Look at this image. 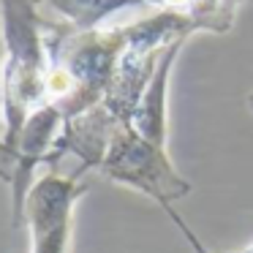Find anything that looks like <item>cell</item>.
I'll return each mask as SVG.
<instances>
[{
	"mask_svg": "<svg viewBox=\"0 0 253 253\" xmlns=\"http://www.w3.org/2000/svg\"><path fill=\"white\" fill-rule=\"evenodd\" d=\"M39 3L41 0H0V44H3L0 144H8L39 106L49 104L52 28H46Z\"/></svg>",
	"mask_w": 253,
	"mask_h": 253,
	"instance_id": "cell-1",
	"label": "cell"
},
{
	"mask_svg": "<svg viewBox=\"0 0 253 253\" xmlns=\"http://www.w3.org/2000/svg\"><path fill=\"white\" fill-rule=\"evenodd\" d=\"M98 171L117 185L144 193L164 210L174 207V202L193 191V185L171 164L169 150L144 139L131 126H120L115 131L98 164Z\"/></svg>",
	"mask_w": 253,
	"mask_h": 253,
	"instance_id": "cell-2",
	"label": "cell"
},
{
	"mask_svg": "<svg viewBox=\"0 0 253 253\" xmlns=\"http://www.w3.org/2000/svg\"><path fill=\"white\" fill-rule=\"evenodd\" d=\"M87 185L79 174L46 171L33 182L22 207V223L30 234V253H71L74 212Z\"/></svg>",
	"mask_w": 253,
	"mask_h": 253,
	"instance_id": "cell-3",
	"label": "cell"
},
{
	"mask_svg": "<svg viewBox=\"0 0 253 253\" xmlns=\"http://www.w3.org/2000/svg\"><path fill=\"white\" fill-rule=\"evenodd\" d=\"M185 41L188 39H180L166 46V52L161 55L158 66H155L153 79L147 82L136 109H133L131 123H128L136 133H142L144 139H150L155 144H164V147H166V139H169V82H171L177 55H180Z\"/></svg>",
	"mask_w": 253,
	"mask_h": 253,
	"instance_id": "cell-4",
	"label": "cell"
},
{
	"mask_svg": "<svg viewBox=\"0 0 253 253\" xmlns=\"http://www.w3.org/2000/svg\"><path fill=\"white\" fill-rule=\"evenodd\" d=\"M44 3L71 30L87 33V30H98L115 14L128 11L133 6H144L150 0H44Z\"/></svg>",
	"mask_w": 253,
	"mask_h": 253,
	"instance_id": "cell-5",
	"label": "cell"
},
{
	"mask_svg": "<svg viewBox=\"0 0 253 253\" xmlns=\"http://www.w3.org/2000/svg\"><path fill=\"white\" fill-rule=\"evenodd\" d=\"M164 212H166V215H169V218H171V223H174V226H177V229H180V234H182V237H185V242H188V245H191V251H193V253H215V251H210V248H207V245H204V242H202V240H199V234H196V231H193V229H191V226H188V220H185V218H182V215H180V212H177V210H174V207H169V210H164Z\"/></svg>",
	"mask_w": 253,
	"mask_h": 253,
	"instance_id": "cell-6",
	"label": "cell"
},
{
	"mask_svg": "<svg viewBox=\"0 0 253 253\" xmlns=\"http://www.w3.org/2000/svg\"><path fill=\"white\" fill-rule=\"evenodd\" d=\"M226 253H253V240L248 242V245H242V248H237V251H226Z\"/></svg>",
	"mask_w": 253,
	"mask_h": 253,
	"instance_id": "cell-7",
	"label": "cell"
},
{
	"mask_svg": "<svg viewBox=\"0 0 253 253\" xmlns=\"http://www.w3.org/2000/svg\"><path fill=\"white\" fill-rule=\"evenodd\" d=\"M248 106H251V109H253V93L248 95Z\"/></svg>",
	"mask_w": 253,
	"mask_h": 253,
	"instance_id": "cell-8",
	"label": "cell"
}]
</instances>
